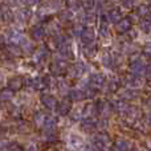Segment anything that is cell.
Returning <instances> with one entry per match:
<instances>
[{"label": "cell", "instance_id": "32", "mask_svg": "<svg viewBox=\"0 0 151 151\" xmlns=\"http://www.w3.org/2000/svg\"><path fill=\"white\" fill-rule=\"evenodd\" d=\"M36 122L40 123V125H42V122H44V114L37 113V114H36Z\"/></svg>", "mask_w": 151, "mask_h": 151}, {"label": "cell", "instance_id": "15", "mask_svg": "<svg viewBox=\"0 0 151 151\" xmlns=\"http://www.w3.org/2000/svg\"><path fill=\"white\" fill-rule=\"evenodd\" d=\"M13 97V93L11 89H3L1 91H0V102H8L9 99H12Z\"/></svg>", "mask_w": 151, "mask_h": 151}, {"label": "cell", "instance_id": "6", "mask_svg": "<svg viewBox=\"0 0 151 151\" xmlns=\"http://www.w3.org/2000/svg\"><path fill=\"white\" fill-rule=\"evenodd\" d=\"M130 28H131V21L129 19H122L119 23L115 24V29L119 33H125V32L130 31Z\"/></svg>", "mask_w": 151, "mask_h": 151}, {"label": "cell", "instance_id": "35", "mask_svg": "<svg viewBox=\"0 0 151 151\" xmlns=\"http://www.w3.org/2000/svg\"><path fill=\"white\" fill-rule=\"evenodd\" d=\"M37 1H39V0H25V4L27 5H35Z\"/></svg>", "mask_w": 151, "mask_h": 151}, {"label": "cell", "instance_id": "13", "mask_svg": "<svg viewBox=\"0 0 151 151\" xmlns=\"http://www.w3.org/2000/svg\"><path fill=\"white\" fill-rule=\"evenodd\" d=\"M16 20L19 21L20 24H24V23H27V20L29 19V12H28V9H19L17 12H16Z\"/></svg>", "mask_w": 151, "mask_h": 151}, {"label": "cell", "instance_id": "5", "mask_svg": "<svg viewBox=\"0 0 151 151\" xmlns=\"http://www.w3.org/2000/svg\"><path fill=\"white\" fill-rule=\"evenodd\" d=\"M105 74L104 73H94L93 76H91L90 78V85L93 86V88H102L105 83Z\"/></svg>", "mask_w": 151, "mask_h": 151}, {"label": "cell", "instance_id": "9", "mask_svg": "<svg viewBox=\"0 0 151 151\" xmlns=\"http://www.w3.org/2000/svg\"><path fill=\"white\" fill-rule=\"evenodd\" d=\"M125 82L129 86H133V88L142 85V80L139 78V76H135V74H127L125 77Z\"/></svg>", "mask_w": 151, "mask_h": 151}, {"label": "cell", "instance_id": "28", "mask_svg": "<svg viewBox=\"0 0 151 151\" xmlns=\"http://www.w3.org/2000/svg\"><path fill=\"white\" fill-rule=\"evenodd\" d=\"M118 89V82L117 81H114V80H111L109 82V90H111V91H115Z\"/></svg>", "mask_w": 151, "mask_h": 151}, {"label": "cell", "instance_id": "22", "mask_svg": "<svg viewBox=\"0 0 151 151\" xmlns=\"http://www.w3.org/2000/svg\"><path fill=\"white\" fill-rule=\"evenodd\" d=\"M7 52L9 53V55H12V56H19L20 55V49H19V47L17 45H9V47L7 48Z\"/></svg>", "mask_w": 151, "mask_h": 151}, {"label": "cell", "instance_id": "4", "mask_svg": "<svg viewBox=\"0 0 151 151\" xmlns=\"http://www.w3.org/2000/svg\"><path fill=\"white\" fill-rule=\"evenodd\" d=\"M86 70H88V66H86L85 64L83 63H77L73 66V69L70 70L69 76H70V77H81V76L85 74Z\"/></svg>", "mask_w": 151, "mask_h": 151}, {"label": "cell", "instance_id": "11", "mask_svg": "<svg viewBox=\"0 0 151 151\" xmlns=\"http://www.w3.org/2000/svg\"><path fill=\"white\" fill-rule=\"evenodd\" d=\"M40 99H41L42 104L47 107H49V109H53V107L56 106V98L53 96H50V94H42V96L40 97Z\"/></svg>", "mask_w": 151, "mask_h": 151}, {"label": "cell", "instance_id": "23", "mask_svg": "<svg viewBox=\"0 0 151 151\" xmlns=\"http://www.w3.org/2000/svg\"><path fill=\"white\" fill-rule=\"evenodd\" d=\"M121 96H122L123 98H126V99H133V98H135V97H137V93L134 90H130V89H129V90L123 91Z\"/></svg>", "mask_w": 151, "mask_h": 151}, {"label": "cell", "instance_id": "10", "mask_svg": "<svg viewBox=\"0 0 151 151\" xmlns=\"http://www.w3.org/2000/svg\"><path fill=\"white\" fill-rule=\"evenodd\" d=\"M69 96H70V98L72 99H74V101H81V99H83L88 94L85 93V90L83 89H81V88H77V89H73V90H70L69 91Z\"/></svg>", "mask_w": 151, "mask_h": 151}, {"label": "cell", "instance_id": "7", "mask_svg": "<svg viewBox=\"0 0 151 151\" xmlns=\"http://www.w3.org/2000/svg\"><path fill=\"white\" fill-rule=\"evenodd\" d=\"M107 19H109V21L117 24L122 20V12H121L118 8H113V9L109 12V15H107Z\"/></svg>", "mask_w": 151, "mask_h": 151}, {"label": "cell", "instance_id": "34", "mask_svg": "<svg viewBox=\"0 0 151 151\" xmlns=\"http://www.w3.org/2000/svg\"><path fill=\"white\" fill-rule=\"evenodd\" d=\"M145 53H147V55H151V41L150 42H146V45H145Z\"/></svg>", "mask_w": 151, "mask_h": 151}, {"label": "cell", "instance_id": "26", "mask_svg": "<svg viewBox=\"0 0 151 151\" xmlns=\"http://www.w3.org/2000/svg\"><path fill=\"white\" fill-rule=\"evenodd\" d=\"M69 109H70V105H69L66 101H64V102H61V104H60V113H61V114L68 113Z\"/></svg>", "mask_w": 151, "mask_h": 151}, {"label": "cell", "instance_id": "29", "mask_svg": "<svg viewBox=\"0 0 151 151\" xmlns=\"http://www.w3.org/2000/svg\"><path fill=\"white\" fill-rule=\"evenodd\" d=\"M123 5L125 8H133L135 5V0H123Z\"/></svg>", "mask_w": 151, "mask_h": 151}, {"label": "cell", "instance_id": "3", "mask_svg": "<svg viewBox=\"0 0 151 151\" xmlns=\"http://www.w3.org/2000/svg\"><path fill=\"white\" fill-rule=\"evenodd\" d=\"M81 41L83 42V44L89 45V44H93L94 39H96V32H94L93 28H90V27H88V28H83L82 33H81Z\"/></svg>", "mask_w": 151, "mask_h": 151}, {"label": "cell", "instance_id": "12", "mask_svg": "<svg viewBox=\"0 0 151 151\" xmlns=\"http://www.w3.org/2000/svg\"><path fill=\"white\" fill-rule=\"evenodd\" d=\"M21 78L20 77H13V78H11L9 81H8V86H9V89L12 91H16V90H19V89L21 88V85H23V82H21Z\"/></svg>", "mask_w": 151, "mask_h": 151}, {"label": "cell", "instance_id": "27", "mask_svg": "<svg viewBox=\"0 0 151 151\" xmlns=\"http://www.w3.org/2000/svg\"><path fill=\"white\" fill-rule=\"evenodd\" d=\"M69 7H70V11H76L78 9V7H80V4H78V0H69Z\"/></svg>", "mask_w": 151, "mask_h": 151}, {"label": "cell", "instance_id": "37", "mask_svg": "<svg viewBox=\"0 0 151 151\" xmlns=\"http://www.w3.org/2000/svg\"><path fill=\"white\" fill-rule=\"evenodd\" d=\"M1 81H3V76L0 74V82H1Z\"/></svg>", "mask_w": 151, "mask_h": 151}, {"label": "cell", "instance_id": "24", "mask_svg": "<svg viewBox=\"0 0 151 151\" xmlns=\"http://www.w3.org/2000/svg\"><path fill=\"white\" fill-rule=\"evenodd\" d=\"M81 1H82V5H83V7H85L88 11L93 9L94 4H96V0H81Z\"/></svg>", "mask_w": 151, "mask_h": 151}, {"label": "cell", "instance_id": "38", "mask_svg": "<svg viewBox=\"0 0 151 151\" xmlns=\"http://www.w3.org/2000/svg\"><path fill=\"white\" fill-rule=\"evenodd\" d=\"M149 1H150V3H151V0H149Z\"/></svg>", "mask_w": 151, "mask_h": 151}, {"label": "cell", "instance_id": "36", "mask_svg": "<svg viewBox=\"0 0 151 151\" xmlns=\"http://www.w3.org/2000/svg\"><path fill=\"white\" fill-rule=\"evenodd\" d=\"M8 1L12 3V4H16V3H17V0H8Z\"/></svg>", "mask_w": 151, "mask_h": 151}, {"label": "cell", "instance_id": "21", "mask_svg": "<svg viewBox=\"0 0 151 151\" xmlns=\"http://www.w3.org/2000/svg\"><path fill=\"white\" fill-rule=\"evenodd\" d=\"M70 19H72V11L70 9H65L61 12V15H60L61 21H68V20H70Z\"/></svg>", "mask_w": 151, "mask_h": 151}, {"label": "cell", "instance_id": "30", "mask_svg": "<svg viewBox=\"0 0 151 151\" xmlns=\"http://www.w3.org/2000/svg\"><path fill=\"white\" fill-rule=\"evenodd\" d=\"M99 109H101L102 111H107V110H110V106L107 102H99Z\"/></svg>", "mask_w": 151, "mask_h": 151}, {"label": "cell", "instance_id": "18", "mask_svg": "<svg viewBox=\"0 0 151 151\" xmlns=\"http://www.w3.org/2000/svg\"><path fill=\"white\" fill-rule=\"evenodd\" d=\"M102 64H104L105 66H107V68H111V66L114 65V63H113V57H110V55L105 53V55L102 56Z\"/></svg>", "mask_w": 151, "mask_h": 151}, {"label": "cell", "instance_id": "39", "mask_svg": "<svg viewBox=\"0 0 151 151\" xmlns=\"http://www.w3.org/2000/svg\"><path fill=\"white\" fill-rule=\"evenodd\" d=\"M115 1H118V0H115Z\"/></svg>", "mask_w": 151, "mask_h": 151}, {"label": "cell", "instance_id": "33", "mask_svg": "<svg viewBox=\"0 0 151 151\" xmlns=\"http://www.w3.org/2000/svg\"><path fill=\"white\" fill-rule=\"evenodd\" d=\"M145 76H146V78L151 80V65H147V66H146V70H145Z\"/></svg>", "mask_w": 151, "mask_h": 151}, {"label": "cell", "instance_id": "1", "mask_svg": "<svg viewBox=\"0 0 151 151\" xmlns=\"http://www.w3.org/2000/svg\"><path fill=\"white\" fill-rule=\"evenodd\" d=\"M68 69V63L61 58H56L49 66V70L52 74H61Z\"/></svg>", "mask_w": 151, "mask_h": 151}, {"label": "cell", "instance_id": "17", "mask_svg": "<svg viewBox=\"0 0 151 151\" xmlns=\"http://www.w3.org/2000/svg\"><path fill=\"white\" fill-rule=\"evenodd\" d=\"M20 47H21V49H23L24 52H27V53H29V52H33V50H35V45H33V42H32V41H29L28 39H27L25 41H24L23 44L20 45Z\"/></svg>", "mask_w": 151, "mask_h": 151}, {"label": "cell", "instance_id": "2", "mask_svg": "<svg viewBox=\"0 0 151 151\" xmlns=\"http://www.w3.org/2000/svg\"><path fill=\"white\" fill-rule=\"evenodd\" d=\"M130 70H131V74L141 76L142 73H145V70H146V63H145L142 58H137V60L131 61Z\"/></svg>", "mask_w": 151, "mask_h": 151}, {"label": "cell", "instance_id": "14", "mask_svg": "<svg viewBox=\"0 0 151 151\" xmlns=\"http://www.w3.org/2000/svg\"><path fill=\"white\" fill-rule=\"evenodd\" d=\"M28 85H31L35 90H40V89H44L45 83H44V81H42V78L36 77V78H31L29 82H28Z\"/></svg>", "mask_w": 151, "mask_h": 151}, {"label": "cell", "instance_id": "20", "mask_svg": "<svg viewBox=\"0 0 151 151\" xmlns=\"http://www.w3.org/2000/svg\"><path fill=\"white\" fill-rule=\"evenodd\" d=\"M141 29L146 33H151V21L150 20H143L141 23Z\"/></svg>", "mask_w": 151, "mask_h": 151}, {"label": "cell", "instance_id": "16", "mask_svg": "<svg viewBox=\"0 0 151 151\" xmlns=\"http://www.w3.org/2000/svg\"><path fill=\"white\" fill-rule=\"evenodd\" d=\"M107 21L106 17H102L101 19V23H99V32L104 37H107L109 36V27H107Z\"/></svg>", "mask_w": 151, "mask_h": 151}, {"label": "cell", "instance_id": "31", "mask_svg": "<svg viewBox=\"0 0 151 151\" xmlns=\"http://www.w3.org/2000/svg\"><path fill=\"white\" fill-rule=\"evenodd\" d=\"M3 16H4V20H11L12 19V15H11L9 9H7V8L3 11Z\"/></svg>", "mask_w": 151, "mask_h": 151}, {"label": "cell", "instance_id": "8", "mask_svg": "<svg viewBox=\"0 0 151 151\" xmlns=\"http://www.w3.org/2000/svg\"><path fill=\"white\" fill-rule=\"evenodd\" d=\"M31 36H32V39L33 40H42L44 39V36H45V29L42 28V27H40V25L33 27L32 31H31Z\"/></svg>", "mask_w": 151, "mask_h": 151}, {"label": "cell", "instance_id": "25", "mask_svg": "<svg viewBox=\"0 0 151 151\" xmlns=\"http://www.w3.org/2000/svg\"><path fill=\"white\" fill-rule=\"evenodd\" d=\"M58 89H60V91L63 94H66L68 91H70V90H69V86L66 85L65 81H60V82H58Z\"/></svg>", "mask_w": 151, "mask_h": 151}, {"label": "cell", "instance_id": "19", "mask_svg": "<svg viewBox=\"0 0 151 151\" xmlns=\"http://www.w3.org/2000/svg\"><path fill=\"white\" fill-rule=\"evenodd\" d=\"M83 53H85L88 57H93L94 55H96V47H94L93 44H89L85 47V50H83Z\"/></svg>", "mask_w": 151, "mask_h": 151}]
</instances>
